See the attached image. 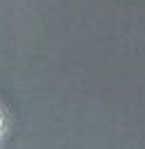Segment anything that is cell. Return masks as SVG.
<instances>
[{
    "label": "cell",
    "mask_w": 145,
    "mask_h": 149,
    "mask_svg": "<svg viewBox=\"0 0 145 149\" xmlns=\"http://www.w3.org/2000/svg\"><path fill=\"white\" fill-rule=\"evenodd\" d=\"M0 131H2V123H0Z\"/></svg>",
    "instance_id": "obj_1"
}]
</instances>
